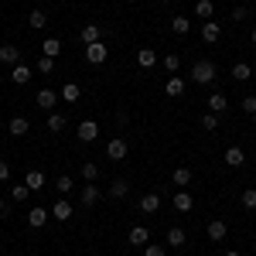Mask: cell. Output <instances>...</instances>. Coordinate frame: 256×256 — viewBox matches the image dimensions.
Wrapping results in <instances>:
<instances>
[{
  "instance_id": "6da1fadb",
  "label": "cell",
  "mask_w": 256,
  "mask_h": 256,
  "mask_svg": "<svg viewBox=\"0 0 256 256\" xmlns=\"http://www.w3.org/2000/svg\"><path fill=\"white\" fill-rule=\"evenodd\" d=\"M192 82H198V86H212L216 82V65L208 58H202L192 65Z\"/></svg>"
},
{
  "instance_id": "7a4b0ae2",
  "label": "cell",
  "mask_w": 256,
  "mask_h": 256,
  "mask_svg": "<svg viewBox=\"0 0 256 256\" xmlns=\"http://www.w3.org/2000/svg\"><path fill=\"white\" fill-rule=\"evenodd\" d=\"M106 58H110V48H106L102 41H96V44H86V62H89V65H102Z\"/></svg>"
},
{
  "instance_id": "3957f363",
  "label": "cell",
  "mask_w": 256,
  "mask_h": 256,
  "mask_svg": "<svg viewBox=\"0 0 256 256\" xmlns=\"http://www.w3.org/2000/svg\"><path fill=\"white\" fill-rule=\"evenodd\" d=\"M126 154H130V147H126V140H123V137H113L110 144H106V158H110V160H123Z\"/></svg>"
},
{
  "instance_id": "277c9868",
  "label": "cell",
  "mask_w": 256,
  "mask_h": 256,
  "mask_svg": "<svg viewBox=\"0 0 256 256\" xmlns=\"http://www.w3.org/2000/svg\"><path fill=\"white\" fill-rule=\"evenodd\" d=\"M76 137H79L82 144H92V140L99 137V123H96V120H82L79 130H76Z\"/></svg>"
},
{
  "instance_id": "5b68a950",
  "label": "cell",
  "mask_w": 256,
  "mask_h": 256,
  "mask_svg": "<svg viewBox=\"0 0 256 256\" xmlns=\"http://www.w3.org/2000/svg\"><path fill=\"white\" fill-rule=\"evenodd\" d=\"M52 218V208H41V205H34L31 212H28V226L31 229H44V222Z\"/></svg>"
},
{
  "instance_id": "8992f818",
  "label": "cell",
  "mask_w": 256,
  "mask_h": 256,
  "mask_svg": "<svg viewBox=\"0 0 256 256\" xmlns=\"http://www.w3.org/2000/svg\"><path fill=\"white\" fill-rule=\"evenodd\" d=\"M205 236L212 239V242H222V239L229 236V226H226L222 218H212V222H208V229H205Z\"/></svg>"
},
{
  "instance_id": "52a82bcc",
  "label": "cell",
  "mask_w": 256,
  "mask_h": 256,
  "mask_svg": "<svg viewBox=\"0 0 256 256\" xmlns=\"http://www.w3.org/2000/svg\"><path fill=\"white\" fill-rule=\"evenodd\" d=\"M72 216H76V208H72V202H65V198H58V202L52 205V218H58V222H68Z\"/></svg>"
},
{
  "instance_id": "ba28073f",
  "label": "cell",
  "mask_w": 256,
  "mask_h": 256,
  "mask_svg": "<svg viewBox=\"0 0 256 256\" xmlns=\"http://www.w3.org/2000/svg\"><path fill=\"white\" fill-rule=\"evenodd\" d=\"M126 242L144 250V246L150 242V229H147V226H134V229H130V236H126Z\"/></svg>"
},
{
  "instance_id": "9c48e42d",
  "label": "cell",
  "mask_w": 256,
  "mask_h": 256,
  "mask_svg": "<svg viewBox=\"0 0 256 256\" xmlns=\"http://www.w3.org/2000/svg\"><path fill=\"white\" fill-rule=\"evenodd\" d=\"M184 89H188V82L181 79V76H171V79L164 82V92H168L171 99H181V96H184Z\"/></svg>"
},
{
  "instance_id": "30bf717a",
  "label": "cell",
  "mask_w": 256,
  "mask_h": 256,
  "mask_svg": "<svg viewBox=\"0 0 256 256\" xmlns=\"http://www.w3.org/2000/svg\"><path fill=\"white\" fill-rule=\"evenodd\" d=\"M218 38H222V28H218V20H202V41L216 44Z\"/></svg>"
},
{
  "instance_id": "8fae6325",
  "label": "cell",
  "mask_w": 256,
  "mask_h": 256,
  "mask_svg": "<svg viewBox=\"0 0 256 256\" xmlns=\"http://www.w3.org/2000/svg\"><path fill=\"white\" fill-rule=\"evenodd\" d=\"M0 65H20V48H14V44H0Z\"/></svg>"
},
{
  "instance_id": "7c38bea8",
  "label": "cell",
  "mask_w": 256,
  "mask_h": 256,
  "mask_svg": "<svg viewBox=\"0 0 256 256\" xmlns=\"http://www.w3.org/2000/svg\"><path fill=\"white\" fill-rule=\"evenodd\" d=\"M58 99H62L58 92H52V89H41V92H38V99H34V102H38V110H44V113H52Z\"/></svg>"
},
{
  "instance_id": "4fadbf2b",
  "label": "cell",
  "mask_w": 256,
  "mask_h": 256,
  "mask_svg": "<svg viewBox=\"0 0 256 256\" xmlns=\"http://www.w3.org/2000/svg\"><path fill=\"white\" fill-rule=\"evenodd\" d=\"M79 38H82V44H96V41H102V28L99 24H86L79 31Z\"/></svg>"
},
{
  "instance_id": "5bb4252c",
  "label": "cell",
  "mask_w": 256,
  "mask_h": 256,
  "mask_svg": "<svg viewBox=\"0 0 256 256\" xmlns=\"http://www.w3.org/2000/svg\"><path fill=\"white\" fill-rule=\"evenodd\" d=\"M31 76H34V72H31V68H28L24 62L10 68V82H18V86H28V82H31Z\"/></svg>"
},
{
  "instance_id": "9a60e30c",
  "label": "cell",
  "mask_w": 256,
  "mask_h": 256,
  "mask_svg": "<svg viewBox=\"0 0 256 256\" xmlns=\"http://www.w3.org/2000/svg\"><path fill=\"white\" fill-rule=\"evenodd\" d=\"M226 164L229 168H242L246 164V150L242 147H226Z\"/></svg>"
},
{
  "instance_id": "2e32d148",
  "label": "cell",
  "mask_w": 256,
  "mask_h": 256,
  "mask_svg": "<svg viewBox=\"0 0 256 256\" xmlns=\"http://www.w3.org/2000/svg\"><path fill=\"white\" fill-rule=\"evenodd\" d=\"M184 242H188V232L178 229V226H171V229H168V246H171V250H181Z\"/></svg>"
},
{
  "instance_id": "e0dca14e",
  "label": "cell",
  "mask_w": 256,
  "mask_h": 256,
  "mask_svg": "<svg viewBox=\"0 0 256 256\" xmlns=\"http://www.w3.org/2000/svg\"><path fill=\"white\" fill-rule=\"evenodd\" d=\"M158 208H160V195H158V192H147V195L140 198V212L150 216V212H158Z\"/></svg>"
},
{
  "instance_id": "ac0fdd59",
  "label": "cell",
  "mask_w": 256,
  "mask_h": 256,
  "mask_svg": "<svg viewBox=\"0 0 256 256\" xmlns=\"http://www.w3.org/2000/svg\"><path fill=\"white\" fill-rule=\"evenodd\" d=\"M137 65L140 68H154V65H158V52H154V48H140L137 52Z\"/></svg>"
},
{
  "instance_id": "d6986e66",
  "label": "cell",
  "mask_w": 256,
  "mask_h": 256,
  "mask_svg": "<svg viewBox=\"0 0 256 256\" xmlns=\"http://www.w3.org/2000/svg\"><path fill=\"white\" fill-rule=\"evenodd\" d=\"M232 79L236 82H250L253 79V65H250V62H236V65H232Z\"/></svg>"
},
{
  "instance_id": "ffe728a7",
  "label": "cell",
  "mask_w": 256,
  "mask_h": 256,
  "mask_svg": "<svg viewBox=\"0 0 256 256\" xmlns=\"http://www.w3.org/2000/svg\"><path fill=\"white\" fill-rule=\"evenodd\" d=\"M99 198H102V192H99L96 184H92V181H89V184H86V188H82V205H86V208H92V205H96Z\"/></svg>"
},
{
  "instance_id": "44dd1931",
  "label": "cell",
  "mask_w": 256,
  "mask_h": 256,
  "mask_svg": "<svg viewBox=\"0 0 256 256\" xmlns=\"http://www.w3.org/2000/svg\"><path fill=\"white\" fill-rule=\"evenodd\" d=\"M226 110H229L226 92H212V96H208V113H226Z\"/></svg>"
},
{
  "instance_id": "7402d4cb",
  "label": "cell",
  "mask_w": 256,
  "mask_h": 256,
  "mask_svg": "<svg viewBox=\"0 0 256 256\" xmlns=\"http://www.w3.org/2000/svg\"><path fill=\"white\" fill-rule=\"evenodd\" d=\"M10 137H24L28 130H31V123H28V116H10Z\"/></svg>"
},
{
  "instance_id": "603a6c76",
  "label": "cell",
  "mask_w": 256,
  "mask_h": 256,
  "mask_svg": "<svg viewBox=\"0 0 256 256\" xmlns=\"http://www.w3.org/2000/svg\"><path fill=\"white\" fill-rule=\"evenodd\" d=\"M106 195H110V198H126V195H130V181L116 178V181H113V184L106 188Z\"/></svg>"
},
{
  "instance_id": "cb8c5ba5",
  "label": "cell",
  "mask_w": 256,
  "mask_h": 256,
  "mask_svg": "<svg viewBox=\"0 0 256 256\" xmlns=\"http://www.w3.org/2000/svg\"><path fill=\"white\" fill-rule=\"evenodd\" d=\"M41 55L58 58V55H62V41H58V38H44V41H41Z\"/></svg>"
},
{
  "instance_id": "d4e9b609",
  "label": "cell",
  "mask_w": 256,
  "mask_h": 256,
  "mask_svg": "<svg viewBox=\"0 0 256 256\" xmlns=\"http://www.w3.org/2000/svg\"><path fill=\"white\" fill-rule=\"evenodd\" d=\"M174 208L178 212H192L195 208V198L188 195V192H174Z\"/></svg>"
},
{
  "instance_id": "484cf974",
  "label": "cell",
  "mask_w": 256,
  "mask_h": 256,
  "mask_svg": "<svg viewBox=\"0 0 256 256\" xmlns=\"http://www.w3.org/2000/svg\"><path fill=\"white\" fill-rule=\"evenodd\" d=\"M24 184H28L31 192H41V188L48 184V178L41 174V171H28V178H24Z\"/></svg>"
},
{
  "instance_id": "4316f807",
  "label": "cell",
  "mask_w": 256,
  "mask_h": 256,
  "mask_svg": "<svg viewBox=\"0 0 256 256\" xmlns=\"http://www.w3.org/2000/svg\"><path fill=\"white\" fill-rule=\"evenodd\" d=\"M195 14L202 20H212V14H216V4L212 0H195Z\"/></svg>"
},
{
  "instance_id": "83f0119b",
  "label": "cell",
  "mask_w": 256,
  "mask_h": 256,
  "mask_svg": "<svg viewBox=\"0 0 256 256\" xmlns=\"http://www.w3.org/2000/svg\"><path fill=\"white\" fill-rule=\"evenodd\" d=\"M28 28H34V31L48 28V14H44V10H31V14H28Z\"/></svg>"
},
{
  "instance_id": "f1b7e54d",
  "label": "cell",
  "mask_w": 256,
  "mask_h": 256,
  "mask_svg": "<svg viewBox=\"0 0 256 256\" xmlns=\"http://www.w3.org/2000/svg\"><path fill=\"white\" fill-rule=\"evenodd\" d=\"M58 96L65 99V102H76V99L82 96V89L76 86V82H65V86H62V92H58Z\"/></svg>"
},
{
  "instance_id": "f546056e",
  "label": "cell",
  "mask_w": 256,
  "mask_h": 256,
  "mask_svg": "<svg viewBox=\"0 0 256 256\" xmlns=\"http://www.w3.org/2000/svg\"><path fill=\"white\" fill-rule=\"evenodd\" d=\"M55 188H58V195L65 198L68 192H72V188H76V181H72L68 174H58V178H55Z\"/></svg>"
},
{
  "instance_id": "4dcf8cb0",
  "label": "cell",
  "mask_w": 256,
  "mask_h": 256,
  "mask_svg": "<svg viewBox=\"0 0 256 256\" xmlns=\"http://www.w3.org/2000/svg\"><path fill=\"white\" fill-rule=\"evenodd\" d=\"M171 181H174L178 188H184V184H192V171H188V168H174V174H171Z\"/></svg>"
},
{
  "instance_id": "1f68e13d",
  "label": "cell",
  "mask_w": 256,
  "mask_h": 256,
  "mask_svg": "<svg viewBox=\"0 0 256 256\" xmlns=\"http://www.w3.org/2000/svg\"><path fill=\"white\" fill-rule=\"evenodd\" d=\"M28 195H31L28 184H10V202H28Z\"/></svg>"
},
{
  "instance_id": "d6a6232c",
  "label": "cell",
  "mask_w": 256,
  "mask_h": 256,
  "mask_svg": "<svg viewBox=\"0 0 256 256\" xmlns=\"http://www.w3.org/2000/svg\"><path fill=\"white\" fill-rule=\"evenodd\" d=\"M160 65H164L171 76H178V68H181V58H178L174 52H171V55H164V58H160Z\"/></svg>"
},
{
  "instance_id": "836d02e7",
  "label": "cell",
  "mask_w": 256,
  "mask_h": 256,
  "mask_svg": "<svg viewBox=\"0 0 256 256\" xmlns=\"http://www.w3.org/2000/svg\"><path fill=\"white\" fill-rule=\"evenodd\" d=\"M171 31H174V34H188V31H192V20L188 18H174L171 20Z\"/></svg>"
},
{
  "instance_id": "e575fe53",
  "label": "cell",
  "mask_w": 256,
  "mask_h": 256,
  "mask_svg": "<svg viewBox=\"0 0 256 256\" xmlns=\"http://www.w3.org/2000/svg\"><path fill=\"white\" fill-rule=\"evenodd\" d=\"M202 130H218V113H202Z\"/></svg>"
},
{
  "instance_id": "d590c367",
  "label": "cell",
  "mask_w": 256,
  "mask_h": 256,
  "mask_svg": "<svg viewBox=\"0 0 256 256\" xmlns=\"http://www.w3.org/2000/svg\"><path fill=\"white\" fill-rule=\"evenodd\" d=\"M239 202H242V208H246V212H253V208H256V188H246Z\"/></svg>"
},
{
  "instance_id": "8d00e7d4",
  "label": "cell",
  "mask_w": 256,
  "mask_h": 256,
  "mask_svg": "<svg viewBox=\"0 0 256 256\" xmlns=\"http://www.w3.org/2000/svg\"><path fill=\"white\" fill-rule=\"evenodd\" d=\"M48 130H52V134H62V130H65V116H62V113H52V116H48Z\"/></svg>"
},
{
  "instance_id": "74e56055",
  "label": "cell",
  "mask_w": 256,
  "mask_h": 256,
  "mask_svg": "<svg viewBox=\"0 0 256 256\" xmlns=\"http://www.w3.org/2000/svg\"><path fill=\"white\" fill-rule=\"evenodd\" d=\"M82 178H86V181H96V178H99V168L92 164V160H86V164H82Z\"/></svg>"
},
{
  "instance_id": "f35d334b",
  "label": "cell",
  "mask_w": 256,
  "mask_h": 256,
  "mask_svg": "<svg viewBox=\"0 0 256 256\" xmlns=\"http://www.w3.org/2000/svg\"><path fill=\"white\" fill-rule=\"evenodd\" d=\"M144 256H168V250L158 246V242H147V246H144Z\"/></svg>"
},
{
  "instance_id": "ab89813d",
  "label": "cell",
  "mask_w": 256,
  "mask_h": 256,
  "mask_svg": "<svg viewBox=\"0 0 256 256\" xmlns=\"http://www.w3.org/2000/svg\"><path fill=\"white\" fill-rule=\"evenodd\" d=\"M52 68H55V58H48V55H41V58H38V72H44V76H48Z\"/></svg>"
},
{
  "instance_id": "60d3db41",
  "label": "cell",
  "mask_w": 256,
  "mask_h": 256,
  "mask_svg": "<svg viewBox=\"0 0 256 256\" xmlns=\"http://www.w3.org/2000/svg\"><path fill=\"white\" fill-rule=\"evenodd\" d=\"M239 106H242V113H250V116H256V96H246L242 102H239Z\"/></svg>"
},
{
  "instance_id": "b9f144b4",
  "label": "cell",
  "mask_w": 256,
  "mask_h": 256,
  "mask_svg": "<svg viewBox=\"0 0 256 256\" xmlns=\"http://www.w3.org/2000/svg\"><path fill=\"white\" fill-rule=\"evenodd\" d=\"M4 181H10V164H7V160H0V184H4Z\"/></svg>"
},
{
  "instance_id": "7bdbcfd3",
  "label": "cell",
  "mask_w": 256,
  "mask_h": 256,
  "mask_svg": "<svg viewBox=\"0 0 256 256\" xmlns=\"http://www.w3.org/2000/svg\"><path fill=\"white\" fill-rule=\"evenodd\" d=\"M250 18V10L246 7H232V20H246Z\"/></svg>"
},
{
  "instance_id": "ee69618b",
  "label": "cell",
  "mask_w": 256,
  "mask_h": 256,
  "mask_svg": "<svg viewBox=\"0 0 256 256\" xmlns=\"http://www.w3.org/2000/svg\"><path fill=\"white\" fill-rule=\"evenodd\" d=\"M4 212H7V202H4V198H0V216H4Z\"/></svg>"
},
{
  "instance_id": "f6af8a7d",
  "label": "cell",
  "mask_w": 256,
  "mask_h": 256,
  "mask_svg": "<svg viewBox=\"0 0 256 256\" xmlns=\"http://www.w3.org/2000/svg\"><path fill=\"white\" fill-rule=\"evenodd\" d=\"M226 256H239V253H236V250H229V253H226Z\"/></svg>"
},
{
  "instance_id": "bcb514c9",
  "label": "cell",
  "mask_w": 256,
  "mask_h": 256,
  "mask_svg": "<svg viewBox=\"0 0 256 256\" xmlns=\"http://www.w3.org/2000/svg\"><path fill=\"white\" fill-rule=\"evenodd\" d=\"M253 44H256V28H253Z\"/></svg>"
},
{
  "instance_id": "7dc6e473",
  "label": "cell",
  "mask_w": 256,
  "mask_h": 256,
  "mask_svg": "<svg viewBox=\"0 0 256 256\" xmlns=\"http://www.w3.org/2000/svg\"><path fill=\"white\" fill-rule=\"evenodd\" d=\"M160 4H171V0H160Z\"/></svg>"
},
{
  "instance_id": "c3c4849f",
  "label": "cell",
  "mask_w": 256,
  "mask_h": 256,
  "mask_svg": "<svg viewBox=\"0 0 256 256\" xmlns=\"http://www.w3.org/2000/svg\"><path fill=\"white\" fill-rule=\"evenodd\" d=\"M126 4H137V0H126Z\"/></svg>"
},
{
  "instance_id": "681fc988",
  "label": "cell",
  "mask_w": 256,
  "mask_h": 256,
  "mask_svg": "<svg viewBox=\"0 0 256 256\" xmlns=\"http://www.w3.org/2000/svg\"><path fill=\"white\" fill-rule=\"evenodd\" d=\"M253 120H256V116H253Z\"/></svg>"
}]
</instances>
